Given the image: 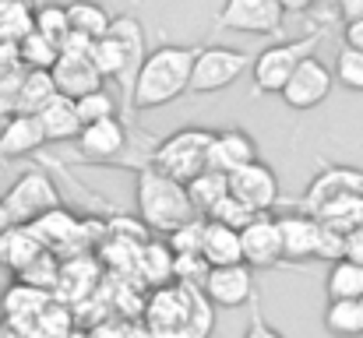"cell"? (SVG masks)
<instances>
[{
  "mask_svg": "<svg viewBox=\"0 0 363 338\" xmlns=\"http://www.w3.org/2000/svg\"><path fill=\"white\" fill-rule=\"evenodd\" d=\"M198 50L201 46H180V43L155 46L138 71V81L130 92V116L162 110L177 103L184 92H191V71H194Z\"/></svg>",
  "mask_w": 363,
  "mask_h": 338,
  "instance_id": "obj_1",
  "label": "cell"
},
{
  "mask_svg": "<svg viewBox=\"0 0 363 338\" xmlns=\"http://www.w3.org/2000/svg\"><path fill=\"white\" fill-rule=\"evenodd\" d=\"M134 201H138V219L145 229H155V232H173L177 225L191 222L198 212L187 198V184L159 173L155 166H141L138 176H134Z\"/></svg>",
  "mask_w": 363,
  "mask_h": 338,
  "instance_id": "obj_2",
  "label": "cell"
},
{
  "mask_svg": "<svg viewBox=\"0 0 363 338\" xmlns=\"http://www.w3.org/2000/svg\"><path fill=\"white\" fill-rule=\"evenodd\" d=\"M96 67L103 71L106 81H117L123 96V110H130V92L138 81V71L145 64V25L134 14H117L110 32L92 46Z\"/></svg>",
  "mask_w": 363,
  "mask_h": 338,
  "instance_id": "obj_3",
  "label": "cell"
},
{
  "mask_svg": "<svg viewBox=\"0 0 363 338\" xmlns=\"http://www.w3.org/2000/svg\"><path fill=\"white\" fill-rule=\"evenodd\" d=\"M212 137H216V130H208V127H180V130H173V134H166L152 145L148 166H155L159 173L187 184L201 169H208Z\"/></svg>",
  "mask_w": 363,
  "mask_h": 338,
  "instance_id": "obj_4",
  "label": "cell"
},
{
  "mask_svg": "<svg viewBox=\"0 0 363 338\" xmlns=\"http://www.w3.org/2000/svg\"><path fill=\"white\" fill-rule=\"evenodd\" d=\"M325 39V28H314L300 39H286V43H272L268 50H261L250 64V74H254V92L261 96H279L289 81V74L307 60L314 57L318 43Z\"/></svg>",
  "mask_w": 363,
  "mask_h": 338,
  "instance_id": "obj_5",
  "label": "cell"
},
{
  "mask_svg": "<svg viewBox=\"0 0 363 338\" xmlns=\"http://www.w3.org/2000/svg\"><path fill=\"white\" fill-rule=\"evenodd\" d=\"M92 46H96V43H92L89 35H78V32H71L67 43L60 46V57H57V64H53V71H50L60 96L82 99V96H89V92H96V89L106 85L103 71L96 67Z\"/></svg>",
  "mask_w": 363,
  "mask_h": 338,
  "instance_id": "obj_6",
  "label": "cell"
},
{
  "mask_svg": "<svg viewBox=\"0 0 363 338\" xmlns=\"http://www.w3.org/2000/svg\"><path fill=\"white\" fill-rule=\"evenodd\" d=\"M250 57L237 46H201L194 57V71H191V92L194 96H212L223 89H233L243 74L250 71Z\"/></svg>",
  "mask_w": 363,
  "mask_h": 338,
  "instance_id": "obj_7",
  "label": "cell"
},
{
  "mask_svg": "<svg viewBox=\"0 0 363 338\" xmlns=\"http://www.w3.org/2000/svg\"><path fill=\"white\" fill-rule=\"evenodd\" d=\"M4 205L14 225H32L46 212L60 208V187L50 180L46 169H25L4 194Z\"/></svg>",
  "mask_w": 363,
  "mask_h": 338,
  "instance_id": "obj_8",
  "label": "cell"
},
{
  "mask_svg": "<svg viewBox=\"0 0 363 338\" xmlns=\"http://www.w3.org/2000/svg\"><path fill=\"white\" fill-rule=\"evenodd\" d=\"M78 152L85 162L96 166H134V141L127 137V123L121 116L82 127Z\"/></svg>",
  "mask_w": 363,
  "mask_h": 338,
  "instance_id": "obj_9",
  "label": "cell"
},
{
  "mask_svg": "<svg viewBox=\"0 0 363 338\" xmlns=\"http://www.w3.org/2000/svg\"><path fill=\"white\" fill-rule=\"evenodd\" d=\"M286 11L279 0H223L216 14V32H247V35H279Z\"/></svg>",
  "mask_w": 363,
  "mask_h": 338,
  "instance_id": "obj_10",
  "label": "cell"
},
{
  "mask_svg": "<svg viewBox=\"0 0 363 338\" xmlns=\"http://www.w3.org/2000/svg\"><path fill=\"white\" fill-rule=\"evenodd\" d=\"M332 89H335V74H332V67H328L325 60H318V57H307V60L289 74L286 89L279 92V99H282L289 110L311 113L332 96Z\"/></svg>",
  "mask_w": 363,
  "mask_h": 338,
  "instance_id": "obj_11",
  "label": "cell"
},
{
  "mask_svg": "<svg viewBox=\"0 0 363 338\" xmlns=\"http://www.w3.org/2000/svg\"><path fill=\"white\" fill-rule=\"evenodd\" d=\"M230 194L240 198L243 205H247L250 212H257V215L275 212L279 201H282V198H279V194H282L279 176H275V169H272L268 162H261V159H254V162L240 166L237 173H230Z\"/></svg>",
  "mask_w": 363,
  "mask_h": 338,
  "instance_id": "obj_12",
  "label": "cell"
},
{
  "mask_svg": "<svg viewBox=\"0 0 363 338\" xmlns=\"http://www.w3.org/2000/svg\"><path fill=\"white\" fill-rule=\"evenodd\" d=\"M212 307L219 310H240L247 303L257 300V286H254V268L250 264H223V268H212L208 278H205V289Z\"/></svg>",
  "mask_w": 363,
  "mask_h": 338,
  "instance_id": "obj_13",
  "label": "cell"
},
{
  "mask_svg": "<svg viewBox=\"0 0 363 338\" xmlns=\"http://www.w3.org/2000/svg\"><path fill=\"white\" fill-rule=\"evenodd\" d=\"M240 243H243V264H250L254 271L264 268H279L286 261L282 254V232H279V219L272 212L254 215L250 222L240 229Z\"/></svg>",
  "mask_w": 363,
  "mask_h": 338,
  "instance_id": "obj_14",
  "label": "cell"
},
{
  "mask_svg": "<svg viewBox=\"0 0 363 338\" xmlns=\"http://www.w3.org/2000/svg\"><path fill=\"white\" fill-rule=\"evenodd\" d=\"M32 232L43 240V247L46 250H53V254H85V247H89V222L85 219H78V215H71L64 205L60 208H53V212H46L43 219H35L32 222Z\"/></svg>",
  "mask_w": 363,
  "mask_h": 338,
  "instance_id": "obj_15",
  "label": "cell"
},
{
  "mask_svg": "<svg viewBox=\"0 0 363 338\" xmlns=\"http://www.w3.org/2000/svg\"><path fill=\"white\" fill-rule=\"evenodd\" d=\"M342 194H363V169H357V166H325L307 184V191L300 198V208L314 215L325 201L342 198Z\"/></svg>",
  "mask_w": 363,
  "mask_h": 338,
  "instance_id": "obj_16",
  "label": "cell"
},
{
  "mask_svg": "<svg viewBox=\"0 0 363 338\" xmlns=\"http://www.w3.org/2000/svg\"><path fill=\"white\" fill-rule=\"evenodd\" d=\"M46 141L43 134V123L35 113H14L4 120L0 127V162H18V159H28L35 155Z\"/></svg>",
  "mask_w": 363,
  "mask_h": 338,
  "instance_id": "obj_17",
  "label": "cell"
},
{
  "mask_svg": "<svg viewBox=\"0 0 363 338\" xmlns=\"http://www.w3.org/2000/svg\"><path fill=\"white\" fill-rule=\"evenodd\" d=\"M279 219V232H282V254L286 261H314L318 257V236H321V219L296 208Z\"/></svg>",
  "mask_w": 363,
  "mask_h": 338,
  "instance_id": "obj_18",
  "label": "cell"
},
{
  "mask_svg": "<svg viewBox=\"0 0 363 338\" xmlns=\"http://www.w3.org/2000/svg\"><path fill=\"white\" fill-rule=\"evenodd\" d=\"M257 159V141L250 137V130L243 127H223L216 130L212 137V148H208V169H219V173H237L240 166Z\"/></svg>",
  "mask_w": 363,
  "mask_h": 338,
  "instance_id": "obj_19",
  "label": "cell"
},
{
  "mask_svg": "<svg viewBox=\"0 0 363 338\" xmlns=\"http://www.w3.org/2000/svg\"><path fill=\"white\" fill-rule=\"evenodd\" d=\"M57 296L50 289H39L32 282H21L14 278L4 293H0V317L4 321H18V325H32Z\"/></svg>",
  "mask_w": 363,
  "mask_h": 338,
  "instance_id": "obj_20",
  "label": "cell"
},
{
  "mask_svg": "<svg viewBox=\"0 0 363 338\" xmlns=\"http://www.w3.org/2000/svg\"><path fill=\"white\" fill-rule=\"evenodd\" d=\"M39 116V123H43V134H46V141L50 145H64V141H78V134H82V116H78V106H74V99H67V96H53L43 110L35 113Z\"/></svg>",
  "mask_w": 363,
  "mask_h": 338,
  "instance_id": "obj_21",
  "label": "cell"
},
{
  "mask_svg": "<svg viewBox=\"0 0 363 338\" xmlns=\"http://www.w3.org/2000/svg\"><path fill=\"white\" fill-rule=\"evenodd\" d=\"M43 240L32 232V225H11L7 232H0V264L11 275H21L39 254H43Z\"/></svg>",
  "mask_w": 363,
  "mask_h": 338,
  "instance_id": "obj_22",
  "label": "cell"
},
{
  "mask_svg": "<svg viewBox=\"0 0 363 338\" xmlns=\"http://www.w3.org/2000/svg\"><path fill=\"white\" fill-rule=\"evenodd\" d=\"M201 257L212 264V268H223V264H240L243 261V243H240V229L223 222H205V240H201Z\"/></svg>",
  "mask_w": 363,
  "mask_h": 338,
  "instance_id": "obj_23",
  "label": "cell"
},
{
  "mask_svg": "<svg viewBox=\"0 0 363 338\" xmlns=\"http://www.w3.org/2000/svg\"><path fill=\"white\" fill-rule=\"evenodd\" d=\"M25 64L18 57V46L14 43H0V120L14 116L18 110V89H21V78H25Z\"/></svg>",
  "mask_w": 363,
  "mask_h": 338,
  "instance_id": "obj_24",
  "label": "cell"
},
{
  "mask_svg": "<svg viewBox=\"0 0 363 338\" xmlns=\"http://www.w3.org/2000/svg\"><path fill=\"white\" fill-rule=\"evenodd\" d=\"M226 194H230V176L219 169H201L194 180H187V198L201 219H208Z\"/></svg>",
  "mask_w": 363,
  "mask_h": 338,
  "instance_id": "obj_25",
  "label": "cell"
},
{
  "mask_svg": "<svg viewBox=\"0 0 363 338\" xmlns=\"http://www.w3.org/2000/svg\"><path fill=\"white\" fill-rule=\"evenodd\" d=\"M173 268H177V254H173L169 243H159V240H152V243L145 240V243H141L138 271H141V278H145L152 289L169 286V282H173Z\"/></svg>",
  "mask_w": 363,
  "mask_h": 338,
  "instance_id": "obj_26",
  "label": "cell"
},
{
  "mask_svg": "<svg viewBox=\"0 0 363 338\" xmlns=\"http://www.w3.org/2000/svg\"><path fill=\"white\" fill-rule=\"evenodd\" d=\"M67 18H71V32L89 35L92 43H99L110 32V25H113V14L99 0H71L67 4Z\"/></svg>",
  "mask_w": 363,
  "mask_h": 338,
  "instance_id": "obj_27",
  "label": "cell"
},
{
  "mask_svg": "<svg viewBox=\"0 0 363 338\" xmlns=\"http://www.w3.org/2000/svg\"><path fill=\"white\" fill-rule=\"evenodd\" d=\"M325 332L332 338H363V300H328Z\"/></svg>",
  "mask_w": 363,
  "mask_h": 338,
  "instance_id": "obj_28",
  "label": "cell"
},
{
  "mask_svg": "<svg viewBox=\"0 0 363 338\" xmlns=\"http://www.w3.org/2000/svg\"><path fill=\"white\" fill-rule=\"evenodd\" d=\"M325 293L328 300H363V264L342 257L328 268L325 278Z\"/></svg>",
  "mask_w": 363,
  "mask_h": 338,
  "instance_id": "obj_29",
  "label": "cell"
},
{
  "mask_svg": "<svg viewBox=\"0 0 363 338\" xmlns=\"http://www.w3.org/2000/svg\"><path fill=\"white\" fill-rule=\"evenodd\" d=\"M35 28L32 0H0V43H21Z\"/></svg>",
  "mask_w": 363,
  "mask_h": 338,
  "instance_id": "obj_30",
  "label": "cell"
},
{
  "mask_svg": "<svg viewBox=\"0 0 363 338\" xmlns=\"http://www.w3.org/2000/svg\"><path fill=\"white\" fill-rule=\"evenodd\" d=\"M314 215H318L325 225L339 229V232H350V229L363 225V194H342V198H332V201H325Z\"/></svg>",
  "mask_w": 363,
  "mask_h": 338,
  "instance_id": "obj_31",
  "label": "cell"
},
{
  "mask_svg": "<svg viewBox=\"0 0 363 338\" xmlns=\"http://www.w3.org/2000/svg\"><path fill=\"white\" fill-rule=\"evenodd\" d=\"M57 96V81L50 71H25L21 89H18V110L14 113H39Z\"/></svg>",
  "mask_w": 363,
  "mask_h": 338,
  "instance_id": "obj_32",
  "label": "cell"
},
{
  "mask_svg": "<svg viewBox=\"0 0 363 338\" xmlns=\"http://www.w3.org/2000/svg\"><path fill=\"white\" fill-rule=\"evenodd\" d=\"M18 57L28 71H53L57 57H60V46L53 39H46L39 28H32L21 43H18Z\"/></svg>",
  "mask_w": 363,
  "mask_h": 338,
  "instance_id": "obj_33",
  "label": "cell"
},
{
  "mask_svg": "<svg viewBox=\"0 0 363 338\" xmlns=\"http://www.w3.org/2000/svg\"><path fill=\"white\" fill-rule=\"evenodd\" d=\"M74 106H78V116H82L85 127H89V123H99V120H113V116H121V110H123V103L110 92V85H103V89H96V92L74 99Z\"/></svg>",
  "mask_w": 363,
  "mask_h": 338,
  "instance_id": "obj_34",
  "label": "cell"
},
{
  "mask_svg": "<svg viewBox=\"0 0 363 338\" xmlns=\"http://www.w3.org/2000/svg\"><path fill=\"white\" fill-rule=\"evenodd\" d=\"M71 332H74V317L67 307H60V300H53L32 321V338H71Z\"/></svg>",
  "mask_w": 363,
  "mask_h": 338,
  "instance_id": "obj_35",
  "label": "cell"
},
{
  "mask_svg": "<svg viewBox=\"0 0 363 338\" xmlns=\"http://www.w3.org/2000/svg\"><path fill=\"white\" fill-rule=\"evenodd\" d=\"M35 28H39L46 39H53L57 46H64L67 35H71L67 4H39V7H35Z\"/></svg>",
  "mask_w": 363,
  "mask_h": 338,
  "instance_id": "obj_36",
  "label": "cell"
},
{
  "mask_svg": "<svg viewBox=\"0 0 363 338\" xmlns=\"http://www.w3.org/2000/svg\"><path fill=\"white\" fill-rule=\"evenodd\" d=\"M332 74H335V85H342L350 92H363V50H353L342 43Z\"/></svg>",
  "mask_w": 363,
  "mask_h": 338,
  "instance_id": "obj_37",
  "label": "cell"
},
{
  "mask_svg": "<svg viewBox=\"0 0 363 338\" xmlns=\"http://www.w3.org/2000/svg\"><path fill=\"white\" fill-rule=\"evenodd\" d=\"M212 264L201 257V254H177V268H173V282L180 286H191V289H205V278H208Z\"/></svg>",
  "mask_w": 363,
  "mask_h": 338,
  "instance_id": "obj_38",
  "label": "cell"
},
{
  "mask_svg": "<svg viewBox=\"0 0 363 338\" xmlns=\"http://www.w3.org/2000/svg\"><path fill=\"white\" fill-rule=\"evenodd\" d=\"M205 222L208 219H201V215H194L191 222L177 225L173 232H169V247H173V254H201V240H205Z\"/></svg>",
  "mask_w": 363,
  "mask_h": 338,
  "instance_id": "obj_39",
  "label": "cell"
},
{
  "mask_svg": "<svg viewBox=\"0 0 363 338\" xmlns=\"http://www.w3.org/2000/svg\"><path fill=\"white\" fill-rule=\"evenodd\" d=\"M257 212H250L247 205H243L240 198H233V194H226L219 205H216V212L208 215L212 222H223V225H233V229H243V225L250 222Z\"/></svg>",
  "mask_w": 363,
  "mask_h": 338,
  "instance_id": "obj_40",
  "label": "cell"
},
{
  "mask_svg": "<svg viewBox=\"0 0 363 338\" xmlns=\"http://www.w3.org/2000/svg\"><path fill=\"white\" fill-rule=\"evenodd\" d=\"M346 257V232L332 229V225L321 222V236H318V257L314 261H342Z\"/></svg>",
  "mask_w": 363,
  "mask_h": 338,
  "instance_id": "obj_41",
  "label": "cell"
},
{
  "mask_svg": "<svg viewBox=\"0 0 363 338\" xmlns=\"http://www.w3.org/2000/svg\"><path fill=\"white\" fill-rule=\"evenodd\" d=\"M254 310H250V321H247V332H243V338H286L264 314H261V307H257V300L250 303Z\"/></svg>",
  "mask_w": 363,
  "mask_h": 338,
  "instance_id": "obj_42",
  "label": "cell"
},
{
  "mask_svg": "<svg viewBox=\"0 0 363 338\" xmlns=\"http://www.w3.org/2000/svg\"><path fill=\"white\" fill-rule=\"evenodd\" d=\"M89 338H127V325H121V321H99V325H92L89 328Z\"/></svg>",
  "mask_w": 363,
  "mask_h": 338,
  "instance_id": "obj_43",
  "label": "cell"
},
{
  "mask_svg": "<svg viewBox=\"0 0 363 338\" xmlns=\"http://www.w3.org/2000/svg\"><path fill=\"white\" fill-rule=\"evenodd\" d=\"M346 257L357 261V264H363V225H357V229L346 232Z\"/></svg>",
  "mask_w": 363,
  "mask_h": 338,
  "instance_id": "obj_44",
  "label": "cell"
},
{
  "mask_svg": "<svg viewBox=\"0 0 363 338\" xmlns=\"http://www.w3.org/2000/svg\"><path fill=\"white\" fill-rule=\"evenodd\" d=\"M342 43L353 46V50H363V18L360 21H346V28H342Z\"/></svg>",
  "mask_w": 363,
  "mask_h": 338,
  "instance_id": "obj_45",
  "label": "cell"
},
{
  "mask_svg": "<svg viewBox=\"0 0 363 338\" xmlns=\"http://www.w3.org/2000/svg\"><path fill=\"white\" fill-rule=\"evenodd\" d=\"M0 338H32V325H18V321L0 317Z\"/></svg>",
  "mask_w": 363,
  "mask_h": 338,
  "instance_id": "obj_46",
  "label": "cell"
},
{
  "mask_svg": "<svg viewBox=\"0 0 363 338\" xmlns=\"http://www.w3.org/2000/svg\"><path fill=\"white\" fill-rule=\"evenodd\" d=\"M342 21H360L363 18V0H335Z\"/></svg>",
  "mask_w": 363,
  "mask_h": 338,
  "instance_id": "obj_47",
  "label": "cell"
},
{
  "mask_svg": "<svg viewBox=\"0 0 363 338\" xmlns=\"http://www.w3.org/2000/svg\"><path fill=\"white\" fill-rule=\"evenodd\" d=\"M279 4H282L286 14H307V11H314L321 0H279Z\"/></svg>",
  "mask_w": 363,
  "mask_h": 338,
  "instance_id": "obj_48",
  "label": "cell"
},
{
  "mask_svg": "<svg viewBox=\"0 0 363 338\" xmlns=\"http://www.w3.org/2000/svg\"><path fill=\"white\" fill-rule=\"evenodd\" d=\"M127 338H155V332L145 321H134V325H127Z\"/></svg>",
  "mask_w": 363,
  "mask_h": 338,
  "instance_id": "obj_49",
  "label": "cell"
},
{
  "mask_svg": "<svg viewBox=\"0 0 363 338\" xmlns=\"http://www.w3.org/2000/svg\"><path fill=\"white\" fill-rule=\"evenodd\" d=\"M11 212H7V205H4V198H0V232H7V229H11Z\"/></svg>",
  "mask_w": 363,
  "mask_h": 338,
  "instance_id": "obj_50",
  "label": "cell"
}]
</instances>
